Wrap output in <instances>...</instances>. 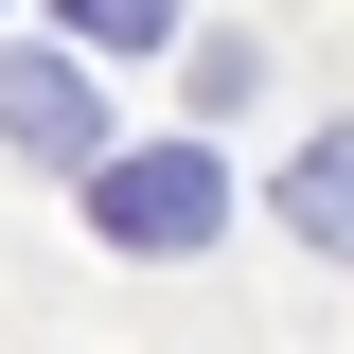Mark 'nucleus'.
Returning a JSON list of instances; mask_svg holds the SVG:
<instances>
[{
  "label": "nucleus",
  "instance_id": "obj_1",
  "mask_svg": "<svg viewBox=\"0 0 354 354\" xmlns=\"http://www.w3.org/2000/svg\"><path fill=\"white\" fill-rule=\"evenodd\" d=\"M88 230L124 266H195L230 230V160L213 142H142V160H88Z\"/></svg>",
  "mask_w": 354,
  "mask_h": 354
},
{
  "label": "nucleus",
  "instance_id": "obj_2",
  "mask_svg": "<svg viewBox=\"0 0 354 354\" xmlns=\"http://www.w3.org/2000/svg\"><path fill=\"white\" fill-rule=\"evenodd\" d=\"M0 142L53 160V177H88V160H106V88H88L71 53H0Z\"/></svg>",
  "mask_w": 354,
  "mask_h": 354
},
{
  "label": "nucleus",
  "instance_id": "obj_3",
  "mask_svg": "<svg viewBox=\"0 0 354 354\" xmlns=\"http://www.w3.org/2000/svg\"><path fill=\"white\" fill-rule=\"evenodd\" d=\"M283 230H301L319 266H354V142H301V160H283Z\"/></svg>",
  "mask_w": 354,
  "mask_h": 354
},
{
  "label": "nucleus",
  "instance_id": "obj_4",
  "mask_svg": "<svg viewBox=\"0 0 354 354\" xmlns=\"http://www.w3.org/2000/svg\"><path fill=\"white\" fill-rule=\"evenodd\" d=\"M71 36L88 53H142V36H177V0H71Z\"/></svg>",
  "mask_w": 354,
  "mask_h": 354
}]
</instances>
